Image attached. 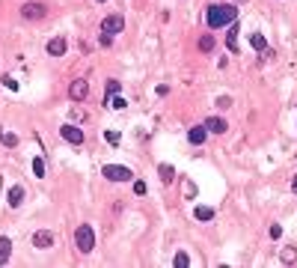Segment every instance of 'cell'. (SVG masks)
<instances>
[{"instance_id":"9a60e30c","label":"cell","mask_w":297,"mask_h":268,"mask_svg":"<svg viewBox=\"0 0 297 268\" xmlns=\"http://www.w3.org/2000/svg\"><path fill=\"white\" fill-rule=\"evenodd\" d=\"M119 89H122L119 81H107V84H104V104H110V98L119 95Z\"/></svg>"},{"instance_id":"2e32d148","label":"cell","mask_w":297,"mask_h":268,"mask_svg":"<svg viewBox=\"0 0 297 268\" xmlns=\"http://www.w3.org/2000/svg\"><path fill=\"white\" fill-rule=\"evenodd\" d=\"M9 254H12V239H9V236H3V239H0V266H6V263H9Z\"/></svg>"},{"instance_id":"ba28073f","label":"cell","mask_w":297,"mask_h":268,"mask_svg":"<svg viewBox=\"0 0 297 268\" xmlns=\"http://www.w3.org/2000/svg\"><path fill=\"white\" fill-rule=\"evenodd\" d=\"M65 51H68V42L62 36H54L48 42V57H65Z\"/></svg>"},{"instance_id":"ac0fdd59","label":"cell","mask_w":297,"mask_h":268,"mask_svg":"<svg viewBox=\"0 0 297 268\" xmlns=\"http://www.w3.org/2000/svg\"><path fill=\"white\" fill-rule=\"evenodd\" d=\"M158 173H161V182H167V185L176 179V167H173V164H161V167H158Z\"/></svg>"},{"instance_id":"4dcf8cb0","label":"cell","mask_w":297,"mask_h":268,"mask_svg":"<svg viewBox=\"0 0 297 268\" xmlns=\"http://www.w3.org/2000/svg\"><path fill=\"white\" fill-rule=\"evenodd\" d=\"M292 191H295V194H297V176H295V179H292Z\"/></svg>"},{"instance_id":"83f0119b","label":"cell","mask_w":297,"mask_h":268,"mask_svg":"<svg viewBox=\"0 0 297 268\" xmlns=\"http://www.w3.org/2000/svg\"><path fill=\"white\" fill-rule=\"evenodd\" d=\"M104 140H107V143H113V146H116V143H119V134H116V131H104Z\"/></svg>"},{"instance_id":"836d02e7","label":"cell","mask_w":297,"mask_h":268,"mask_svg":"<svg viewBox=\"0 0 297 268\" xmlns=\"http://www.w3.org/2000/svg\"><path fill=\"white\" fill-rule=\"evenodd\" d=\"M98 3H104V0H98Z\"/></svg>"},{"instance_id":"e0dca14e","label":"cell","mask_w":297,"mask_h":268,"mask_svg":"<svg viewBox=\"0 0 297 268\" xmlns=\"http://www.w3.org/2000/svg\"><path fill=\"white\" fill-rule=\"evenodd\" d=\"M250 45H253V51H259V54L268 51V39H265L262 33H253V36H250Z\"/></svg>"},{"instance_id":"1f68e13d","label":"cell","mask_w":297,"mask_h":268,"mask_svg":"<svg viewBox=\"0 0 297 268\" xmlns=\"http://www.w3.org/2000/svg\"><path fill=\"white\" fill-rule=\"evenodd\" d=\"M235 3H247V0H235Z\"/></svg>"},{"instance_id":"5bb4252c","label":"cell","mask_w":297,"mask_h":268,"mask_svg":"<svg viewBox=\"0 0 297 268\" xmlns=\"http://www.w3.org/2000/svg\"><path fill=\"white\" fill-rule=\"evenodd\" d=\"M226 45H229L232 54L238 51V24H229V30H226Z\"/></svg>"},{"instance_id":"4fadbf2b","label":"cell","mask_w":297,"mask_h":268,"mask_svg":"<svg viewBox=\"0 0 297 268\" xmlns=\"http://www.w3.org/2000/svg\"><path fill=\"white\" fill-rule=\"evenodd\" d=\"M280 263H283V266H295L297 263V248H292V245L283 248V251H280Z\"/></svg>"},{"instance_id":"5b68a950","label":"cell","mask_w":297,"mask_h":268,"mask_svg":"<svg viewBox=\"0 0 297 268\" xmlns=\"http://www.w3.org/2000/svg\"><path fill=\"white\" fill-rule=\"evenodd\" d=\"M59 137H62L65 143H71V146H80V143H83V128L65 122V125H59Z\"/></svg>"},{"instance_id":"f1b7e54d","label":"cell","mask_w":297,"mask_h":268,"mask_svg":"<svg viewBox=\"0 0 297 268\" xmlns=\"http://www.w3.org/2000/svg\"><path fill=\"white\" fill-rule=\"evenodd\" d=\"M134 194H137V197H143V194H146V182H140V179H137V182H134Z\"/></svg>"},{"instance_id":"6da1fadb","label":"cell","mask_w":297,"mask_h":268,"mask_svg":"<svg viewBox=\"0 0 297 268\" xmlns=\"http://www.w3.org/2000/svg\"><path fill=\"white\" fill-rule=\"evenodd\" d=\"M238 21V3H211L205 9V24L211 30H223Z\"/></svg>"},{"instance_id":"277c9868","label":"cell","mask_w":297,"mask_h":268,"mask_svg":"<svg viewBox=\"0 0 297 268\" xmlns=\"http://www.w3.org/2000/svg\"><path fill=\"white\" fill-rule=\"evenodd\" d=\"M45 15H48V6L39 3V0H30V3L21 6V18H24V21H42Z\"/></svg>"},{"instance_id":"d6986e66","label":"cell","mask_w":297,"mask_h":268,"mask_svg":"<svg viewBox=\"0 0 297 268\" xmlns=\"http://www.w3.org/2000/svg\"><path fill=\"white\" fill-rule=\"evenodd\" d=\"M193 218H196V221H214V209H208V206H196V209H193Z\"/></svg>"},{"instance_id":"cb8c5ba5","label":"cell","mask_w":297,"mask_h":268,"mask_svg":"<svg viewBox=\"0 0 297 268\" xmlns=\"http://www.w3.org/2000/svg\"><path fill=\"white\" fill-rule=\"evenodd\" d=\"M33 173H36V179H42V176H45V161H42V158H36V161H33Z\"/></svg>"},{"instance_id":"603a6c76","label":"cell","mask_w":297,"mask_h":268,"mask_svg":"<svg viewBox=\"0 0 297 268\" xmlns=\"http://www.w3.org/2000/svg\"><path fill=\"white\" fill-rule=\"evenodd\" d=\"M125 104H128V101H125L122 95H113V98H110V107H113V110H125Z\"/></svg>"},{"instance_id":"4316f807","label":"cell","mask_w":297,"mask_h":268,"mask_svg":"<svg viewBox=\"0 0 297 268\" xmlns=\"http://www.w3.org/2000/svg\"><path fill=\"white\" fill-rule=\"evenodd\" d=\"M268 236H271V239H280V236H283V227H280V224H271Z\"/></svg>"},{"instance_id":"44dd1931","label":"cell","mask_w":297,"mask_h":268,"mask_svg":"<svg viewBox=\"0 0 297 268\" xmlns=\"http://www.w3.org/2000/svg\"><path fill=\"white\" fill-rule=\"evenodd\" d=\"M199 51H205V54L214 51V36H211V33H205V36L199 39Z\"/></svg>"},{"instance_id":"484cf974","label":"cell","mask_w":297,"mask_h":268,"mask_svg":"<svg viewBox=\"0 0 297 268\" xmlns=\"http://www.w3.org/2000/svg\"><path fill=\"white\" fill-rule=\"evenodd\" d=\"M214 104H217V107H223V110H226V107H232V98H229V95H220V98H217V101H214Z\"/></svg>"},{"instance_id":"8992f818","label":"cell","mask_w":297,"mask_h":268,"mask_svg":"<svg viewBox=\"0 0 297 268\" xmlns=\"http://www.w3.org/2000/svg\"><path fill=\"white\" fill-rule=\"evenodd\" d=\"M125 30V18L122 15H107L104 21H101V33H107V36H116V33H122Z\"/></svg>"},{"instance_id":"7402d4cb","label":"cell","mask_w":297,"mask_h":268,"mask_svg":"<svg viewBox=\"0 0 297 268\" xmlns=\"http://www.w3.org/2000/svg\"><path fill=\"white\" fill-rule=\"evenodd\" d=\"M0 140H3V146H9V149H15V146H18V134H12V131H3V134H0Z\"/></svg>"},{"instance_id":"52a82bcc","label":"cell","mask_w":297,"mask_h":268,"mask_svg":"<svg viewBox=\"0 0 297 268\" xmlns=\"http://www.w3.org/2000/svg\"><path fill=\"white\" fill-rule=\"evenodd\" d=\"M86 95H89V84L83 78H77V81L68 84V98L71 101H86Z\"/></svg>"},{"instance_id":"f546056e","label":"cell","mask_w":297,"mask_h":268,"mask_svg":"<svg viewBox=\"0 0 297 268\" xmlns=\"http://www.w3.org/2000/svg\"><path fill=\"white\" fill-rule=\"evenodd\" d=\"M3 84H6V87H9V89H18V84H15V81H12V78H9V75H6V78H3Z\"/></svg>"},{"instance_id":"3957f363","label":"cell","mask_w":297,"mask_h":268,"mask_svg":"<svg viewBox=\"0 0 297 268\" xmlns=\"http://www.w3.org/2000/svg\"><path fill=\"white\" fill-rule=\"evenodd\" d=\"M101 176H104L107 182H131V179H134L131 167H122V164H104V167H101Z\"/></svg>"},{"instance_id":"8fae6325","label":"cell","mask_w":297,"mask_h":268,"mask_svg":"<svg viewBox=\"0 0 297 268\" xmlns=\"http://www.w3.org/2000/svg\"><path fill=\"white\" fill-rule=\"evenodd\" d=\"M205 128H208V134H226V119H220V116H208L205 119Z\"/></svg>"},{"instance_id":"9c48e42d","label":"cell","mask_w":297,"mask_h":268,"mask_svg":"<svg viewBox=\"0 0 297 268\" xmlns=\"http://www.w3.org/2000/svg\"><path fill=\"white\" fill-rule=\"evenodd\" d=\"M33 248H39V251H48V248H54V233H48V230H39V233H33Z\"/></svg>"},{"instance_id":"7c38bea8","label":"cell","mask_w":297,"mask_h":268,"mask_svg":"<svg viewBox=\"0 0 297 268\" xmlns=\"http://www.w3.org/2000/svg\"><path fill=\"white\" fill-rule=\"evenodd\" d=\"M6 203H9L12 209H18V206L24 203V188H21V185H15V188H9V191H6Z\"/></svg>"},{"instance_id":"7a4b0ae2","label":"cell","mask_w":297,"mask_h":268,"mask_svg":"<svg viewBox=\"0 0 297 268\" xmlns=\"http://www.w3.org/2000/svg\"><path fill=\"white\" fill-rule=\"evenodd\" d=\"M74 248H77L80 254H92V248H95V233H92L89 224H80V227L74 230Z\"/></svg>"},{"instance_id":"ffe728a7","label":"cell","mask_w":297,"mask_h":268,"mask_svg":"<svg viewBox=\"0 0 297 268\" xmlns=\"http://www.w3.org/2000/svg\"><path fill=\"white\" fill-rule=\"evenodd\" d=\"M173 266H176V268H187V266H190V257H187L184 251H178V254L173 257Z\"/></svg>"},{"instance_id":"d6a6232c","label":"cell","mask_w":297,"mask_h":268,"mask_svg":"<svg viewBox=\"0 0 297 268\" xmlns=\"http://www.w3.org/2000/svg\"><path fill=\"white\" fill-rule=\"evenodd\" d=\"M0 134H3V128H0Z\"/></svg>"},{"instance_id":"d4e9b609","label":"cell","mask_w":297,"mask_h":268,"mask_svg":"<svg viewBox=\"0 0 297 268\" xmlns=\"http://www.w3.org/2000/svg\"><path fill=\"white\" fill-rule=\"evenodd\" d=\"M184 197H187V200H193V197H196V185H193L190 179H184Z\"/></svg>"},{"instance_id":"30bf717a","label":"cell","mask_w":297,"mask_h":268,"mask_svg":"<svg viewBox=\"0 0 297 268\" xmlns=\"http://www.w3.org/2000/svg\"><path fill=\"white\" fill-rule=\"evenodd\" d=\"M187 140H190L193 146H202V143L208 140V128H205V122H202V125H193V128L187 131Z\"/></svg>"}]
</instances>
